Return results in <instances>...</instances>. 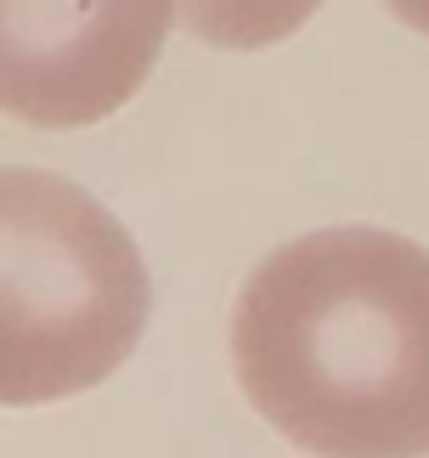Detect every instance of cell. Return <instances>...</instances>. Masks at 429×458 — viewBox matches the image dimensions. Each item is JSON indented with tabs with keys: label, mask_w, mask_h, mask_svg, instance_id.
<instances>
[{
	"label": "cell",
	"mask_w": 429,
	"mask_h": 458,
	"mask_svg": "<svg viewBox=\"0 0 429 458\" xmlns=\"http://www.w3.org/2000/svg\"><path fill=\"white\" fill-rule=\"evenodd\" d=\"M231 368L311 458H429V250L384 226L272 250L231 311Z\"/></svg>",
	"instance_id": "1"
},
{
	"label": "cell",
	"mask_w": 429,
	"mask_h": 458,
	"mask_svg": "<svg viewBox=\"0 0 429 458\" xmlns=\"http://www.w3.org/2000/svg\"><path fill=\"white\" fill-rule=\"evenodd\" d=\"M153 284L130 233L51 170H0V402L102 385L136 351Z\"/></svg>",
	"instance_id": "2"
},
{
	"label": "cell",
	"mask_w": 429,
	"mask_h": 458,
	"mask_svg": "<svg viewBox=\"0 0 429 458\" xmlns=\"http://www.w3.org/2000/svg\"><path fill=\"white\" fill-rule=\"evenodd\" d=\"M181 0H0V108L80 131L147 85Z\"/></svg>",
	"instance_id": "3"
},
{
	"label": "cell",
	"mask_w": 429,
	"mask_h": 458,
	"mask_svg": "<svg viewBox=\"0 0 429 458\" xmlns=\"http://www.w3.org/2000/svg\"><path fill=\"white\" fill-rule=\"evenodd\" d=\"M322 0H181V23L221 51H265L311 23Z\"/></svg>",
	"instance_id": "4"
},
{
	"label": "cell",
	"mask_w": 429,
	"mask_h": 458,
	"mask_svg": "<svg viewBox=\"0 0 429 458\" xmlns=\"http://www.w3.org/2000/svg\"><path fill=\"white\" fill-rule=\"evenodd\" d=\"M390 12L401 17L407 29H418V34H429V0H384Z\"/></svg>",
	"instance_id": "5"
}]
</instances>
